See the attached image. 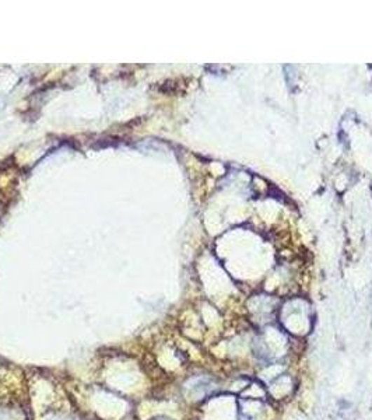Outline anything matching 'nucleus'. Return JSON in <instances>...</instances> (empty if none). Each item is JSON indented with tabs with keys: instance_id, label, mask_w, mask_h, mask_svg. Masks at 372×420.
<instances>
[{
	"instance_id": "1",
	"label": "nucleus",
	"mask_w": 372,
	"mask_h": 420,
	"mask_svg": "<svg viewBox=\"0 0 372 420\" xmlns=\"http://www.w3.org/2000/svg\"><path fill=\"white\" fill-rule=\"evenodd\" d=\"M50 420H76L73 419V418H67V416H57V418H53V419Z\"/></svg>"
}]
</instances>
